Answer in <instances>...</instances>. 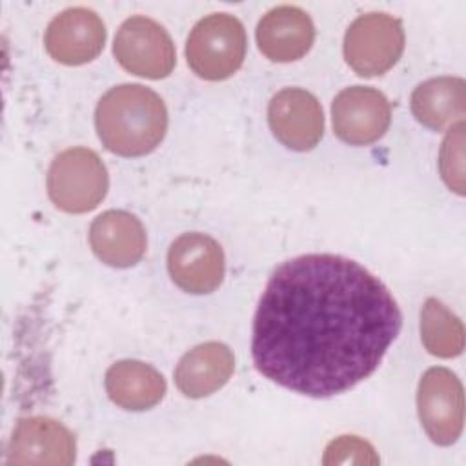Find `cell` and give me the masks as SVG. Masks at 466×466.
Wrapping results in <instances>:
<instances>
[{"label": "cell", "instance_id": "cell-1", "mask_svg": "<svg viewBox=\"0 0 466 466\" xmlns=\"http://www.w3.org/2000/svg\"><path fill=\"white\" fill-rule=\"evenodd\" d=\"M402 326L388 288L355 260L311 253L282 262L260 297L251 355L273 382L309 397L370 377Z\"/></svg>", "mask_w": 466, "mask_h": 466}, {"label": "cell", "instance_id": "cell-2", "mask_svg": "<svg viewBox=\"0 0 466 466\" xmlns=\"http://www.w3.org/2000/svg\"><path fill=\"white\" fill-rule=\"evenodd\" d=\"M95 126L102 144L122 157L151 153L167 129L164 100L146 86L111 87L96 104Z\"/></svg>", "mask_w": 466, "mask_h": 466}, {"label": "cell", "instance_id": "cell-3", "mask_svg": "<svg viewBox=\"0 0 466 466\" xmlns=\"http://www.w3.org/2000/svg\"><path fill=\"white\" fill-rule=\"evenodd\" d=\"M244 56V25L228 13H213L198 20L186 42L189 67L206 80L229 78L242 66Z\"/></svg>", "mask_w": 466, "mask_h": 466}, {"label": "cell", "instance_id": "cell-4", "mask_svg": "<svg viewBox=\"0 0 466 466\" xmlns=\"http://www.w3.org/2000/svg\"><path fill=\"white\" fill-rule=\"evenodd\" d=\"M107 169L87 147H69L55 157L47 171L51 202L66 213H87L106 197Z\"/></svg>", "mask_w": 466, "mask_h": 466}, {"label": "cell", "instance_id": "cell-5", "mask_svg": "<svg viewBox=\"0 0 466 466\" xmlns=\"http://www.w3.org/2000/svg\"><path fill=\"white\" fill-rule=\"evenodd\" d=\"M404 51V29L388 13H366L355 18L344 35V58L360 76H377L391 69Z\"/></svg>", "mask_w": 466, "mask_h": 466}, {"label": "cell", "instance_id": "cell-6", "mask_svg": "<svg viewBox=\"0 0 466 466\" xmlns=\"http://www.w3.org/2000/svg\"><path fill=\"white\" fill-rule=\"evenodd\" d=\"M113 53L126 71L153 80L167 76L177 62L169 33L147 16H131L118 27Z\"/></svg>", "mask_w": 466, "mask_h": 466}, {"label": "cell", "instance_id": "cell-7", "mask_svg": "<svg viewBox=\"0 0 466 466\" xmlns=\"http://www.w3.org/2000/svg\"><path fill=\"white\" fill-rule=\"evenodd\" d=\"M419 419L428 437L441 444H453L464 426V393L462 384L448 368H430L417 391Z\"/></svg>", "mask_w": 466, "mask_h": 466}, {"label": "cell", "instance_id": "cell-8", "mask_svg": "<svg viewBox=\"0 0 466 466\" xmlns=\"http://www.w3.org/2000/svg\"><path fill=\"white\" fill-rule=\"evenodd\" d=\"M167 271L180 289L193 295L211 293L226 273L224 251L209 235L184 233L169 246Z\"/></svg>", "mask_w": 466, "mask_h": 466}, {"label": "cell", "instance_id": "cell-9", "mask_svg": "<svg viewBox=\"0 0 466 466\" xmlns=\"http://www.w3.org/2000/svg\"><path fill=\"white\" fill-rule=\"evenodd\" d=\"M331 120L335 135L342 142L366 146L386 133L391 120V107L379 89L351 86L335 96Z\"/></svg>", "mask_w": 466, "mask_h": 466}, {"label": "cell", "instance_id": "cell-10", "mask_svg": "<svg viewBox=\"0 0 466 466\" xmlns=\"http://www.w3.org/2000/svg\"><path fill=\"white\" fill-rule=\"evenodd\" d=\"M75 435L49 417L20 419L7 444V464H58L75 462Z\"/></svg>", "mask_w": 466, "mask_h": 466}, {"label": "cell", "instance_id": "cell-11", "mask_svg": "<svg viewBox=\"0 0 466 466\" xmlns=\"http://www.w3.org/2000/svg\"><path fill=\"white\" fill-rule=\"evenodd\" d=\"M268 122L273 135L289 149L308 151L324 133L320 102L306 89L284 87L268 106Z\"/></svg>", "mask_w": 466, "mask_h": 466}, {"label": "cell", "instance_id": "cell-12", "mask_svg": "<svg viewBox=\"0 0 466 466\" xmlns=\"http://www.w3.org/2000/svg\"><path fill=\"white\" fill-rule=\"evenodd\" d=\"M106 44L102 18L87 7H69L46 29V49L60 64L82 66L98 56Z\"/></svg>", "mask_w": 466, "mask_h": 466}, {"label": "cell", "instance_id": "cell-13", "mask_svg": "<svg viewBox=\"0 0 466 466\" xmlns=\"http://www.w3.org/2000/svg\"><path fill=\"white\" fill-rule=\"evenodd\" d=\"M255 36L266 58L273 62H293L309 51L315 27L309 15L300 7L279 5L260 18Z\"/></svg>", "mask_w": 466, "mask_h": 466}, {"label": "cell", "instance_id": "cell-14", "mask_svg": "<svg viewBox=\"0 0 466 466\" xmlns=\"http://www.w3.org/2000/svg\"><path fill=\"white\" fill-rule=\"evenodd\" d=\"M89 244L95 255L113 268L135 266L146 253L142 222L122 209H107L89 228Z\"/></svg>", "mask_w": 466, "mask_h": 466}, {"label": "cell", "instance_id": "cell-15", "mask_svg": "<svg viewBox=\"0 0 466 466\" xmlns=\"http://www.w3.org/2000/svg\"><path fill=\"white\" fill-rule=\"evenodd\" d=\"M235 370V357L222 342H204L182 355L175 370L177 388L191 399H202L220 390Z\"/></svg>", "mask_w": 466, "mask_h": 466}, {"label": "cell", "instance_id": "cell-16", "mask_svg": "<svg viewBox=\"0 0 466 466\" xmlns=\"http://www.w3.org/2000/svg\"><path fill=\"white\" fill-rule=\"evenodd\" d=\"M106 391L116 406L142 411L160 402L166 393V380L146 362L118 360L106 371Z\"/></svg>", "mask_w": 466, "mask_h": 466}, {"label": "cell", "instance_id": "cell-17", "mask_svg": "<svg viewBox=\"0 0 466 466\" xmlns=\"http://www.w3.org/2000/svg\"><path fill=\"white\" fill-rule=\"evenodd\" d=\"M466 107V84L459 76H437L411 93V113L426 127L442 131L461 122Z\"/></svg>", "mask_w": 466, "mask_h": 466}, {"label": "cell", "instance_id": "cell-18", "mask_svg": "<svg viewBox=\"0 0 466 466\" xmlns=\"http://www.w3.org/2000/svg\"><path fill=\"white\" fill-rule=\"evenodd\" d=\"M420 340L441 359H451L464 350V326L441 300L428 299L420 309Z\"/></svg>", "mask_w": 466, "mask_h": 466}, {"label": "cell", "instance_id": "cell-19", "mask_svg": "<svg viewBox=\"0 0 466 466\" xmlns=\"http://www.w3.org/2000/svg\"><path fill=\"white\" fill-rule=\"evenodd\" d=\"M439 169L450 189L464 193V120L453 124L439 151Z\"/></svg>", "mask_w": 466, "mask_h": 466}, {"label": "cell", "instance_id": "cell-20", "mask_svg": "<svg viewBox=\"0 0 466 466\" xmlns=\"http://www.w3.org/2000/svg\"><path fill=\"white\" fill-rule=\"evenodd\" d=\"M322 462L328 464H377L379 455L373 446L355 435H342L326 448Z\"/></svg>", "mask_w": 466, "mask_h": 466}]
</instances>
